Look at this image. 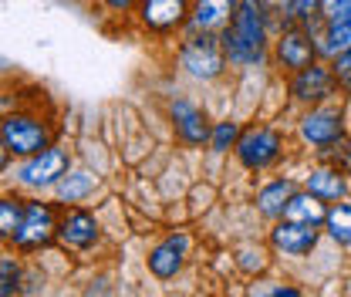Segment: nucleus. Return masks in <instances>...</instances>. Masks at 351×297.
<instances>
[{
	"instance_id": "obj_1",
	"label": "nucleus",
	"mask_w": 351,
	"mask_h": 297,
	"mask_svg": "<svg viewBox=\"0 0 351 297\" xmlns=\"http://www.w3.org/2000/svg\"><path fill=\"white\" fill-rule=\"evenodd\" d=\"M223 51L230 58V64H257L263 58V14L261 0H240L230 31L223 38Z\"/></svg>"
},
{
	"instance_id": "obj_2",
	"label": "nucleus",
	"mask_w": 351,
	"mask_h": 297,
	"mask_svg": "<svg viewBox=\"0 0 351 297\" xmlns=\"http://www.w3.org/2000/svg\"><path fill=\"white\" fill-rule=\"evenodd\" d=\"M0 135L14 156H34L47 149V128L31 115H7L0 122Z\"/></svg>"
},
{
	"instance_id": "obj_3",
	"label": "nucleus",
	"mask_w": 351,
	"mask_h": 297,
	"mask_svg": "<svg viewBox=\"0 0 351 297\" xmlns=\"http://www.w3.org/2000/svg\"><path fill=\"white\" fill-rule=\"evenodd\" d=\"M51 237H58V223H54V213L44 203H27L24 206V219L14 233V243L21 250H41L51 243Z\"/></svg>"
},
{
	"instance_id": "obj_4",
	"label": "nucleus",
	"mask_w": 351,
	"mask_h": 297,
	"mask_svg": "<svg viewBox=\"0 0 351 297\" xmlns=\"http://www.w3.org/2000/svg\"><path fill=\"white\" fill-rule=\"evenodd\" d=\"M223 54L226 51H219L217 38L210 31H203V34L186 41V47H182V68L193 78H217L223 71Z\"/></svg>"
},
{
	"instance_id": "obj_5",
	"label": "nucleus",
	"mask_w": 351,
	"mask_h": 297,
	"mask_svg": "<svg viewBox=\"0 0 351 297\" xmlns=\"http://www.w3.org/2000/svg\"><path fill=\"white\" fill-rule=\"evenodd\" d=\"M280 156V135L274 128H250L237 139V159L247 169H263Z\"/></svg>"
},
{
	"instance_id": "obj_6",
	"label": "nucleus",
	"mask_w": 351,
	"mask_h": 297,
	"mask_svg": "<svg viewBox=\"0 0 351 297\" xmlns=\"http://www.w3.org/2000/svg\"><path fill=\"white\" fill-rule=\"evenodd\" d=\"M64 172H68V152L47 145L41 152H34L31 163L21 169V182H27V186H51V182H58Z\"/></svg>"
},
{
	"instance_id": "obj_7",
	"label": "nucleus",
	"mask_w": 351,
	"mask_h": 297,
	"mask_svg": "<svg viewBox=\"0 0 351 297\" xmlns=\"http://www.w3.org/2000/svg\"><path fill=\"white\" fill-rule=\"evenodd\" d=\"M270 240H274V247H277L280 254L304 257V254H311V247L317 243V226L298 223V219H287V216H284V223L274 226Z\"/></svg>"
},
{
	"instance_id": "obj_8",
	"label": "nucleus",
	"mask_w": 351,
	"mask_h": 297,
	"mask_svg": "<svg viewBox=\"0 0 351 297\" xmlns=\"http://www.w3.org/2000/svg\"><path fill=\"white\" fill-rule=\"evenodd\" d=\"M301 135H304V142L321 145V149H324V145H335V142L341 139V112H335V108H317V112L304 115Z\"/></svg>"
},
{
	"instance_id": "obj_9",
	"label": "nucleus",
	"mask_w": 351,
	"mask_h": 297,
	"mask_svg": "<svg viewBox=\"0 0 351 297\" xmlns=\"http://www.w3.org/2000/svg\"><path fill=\"white\" fill-rule=\"evenodd\" d=\"M335 85H338L335 71H328L321 64H307L294 78V98H301V102H321V98L335 95Z\"/></svg>"
},
{
	"instance_id": "obj_10",
	"label": "nucleus",
	"mask_w": 351,
	"mask_h": 297,
	"mask_svg": "<svg viewBox=\"0 0 351 297\" xmlns=\"http://www.w3.org/2000/svg\"><path fill=\"white\" fill-rule=\"evenodd\" d=\"M58 237H61V243L85 250V247L95 243V237H98V223H95V216H91V213L71 210L61 223H58Z\"/></svg>"
},
{
	"instance_id": "obj_11",
	"label": "nucleus",
	"mask_w": 351,
	"mask_h": 297,
	"mask_svg": "<svg viewBox=\"0 0 351 297\" xmlns=\"http://www.w3.org/2000/svg\"><path fill=\"white\" fill-rule=\"evenodd\" d=\"M186 250H189V237L186 233H176V237H169L166 243H159L152 254H149V267H152V274L156 277H176V270L182 267V257H186Z\"/></svg>"
},
{
	"instance_id": "obj_12",
	"label": "nucleus",
	"mask_w": 351,
	"mask_h": 297,
	"mask_svg": "<svg viewBox=\"0 0 351 297\" xmlns=\"http://www.w3.org/2000/svg\"><path fill=\"white\" fill-rule=\"evenodd\" d=\"M173 126L179 132V139L182 142H189V145H199V142H206V122H203V112L196 108V105H189L186 98H179L173 102Z\"/></svg>"
},
{
	"instance_id": "obj_13",
	"label": "nucleus",
	"mask_w": 351,
	"mask_h": 297,
	"mask_svg": "<svg viewBox=\"0 0 351 297\" xmlns=\"http://www.w3.org/2000/svg\"><path fill=\"white\" fill-rule=\"evenodd\" d=\"M240 0H199L193 10V27L196 31H217L223 24L233 21Z\"/></svg>"
},
{
	"instance_id": "obj_14",
	"label": "nucleus",
	"mask_w": 351,
	"mask_h": 297,
	"mask_svg": "<svg viewBox=\"0 0 351 297\" xmlns=\"http://www.w3.org/2000/svg\"><path fill=\"white\" fill-rule=\"evenodd\" d=\"M186 17V0H142V21L156 31H166Z\"/></svg>"
},
{
	"instance_id": "obj_15",
	"label": "nucleus",
	"mask_w": 351,
	"mask_h": 297,
	"mask_svg": "<svg viewBox=\"0 0 351 297\" xmlns=\"http://www.w3.org/2000/svg\"><path fill=\"white\" fill-rule=\"evenodd\" d=\"M277 58H280V64L284 68H294V71H301L307 68L311 61H314V47L307 41L304 34H298V31H287L280 44H277Z\"/></svg>"
},
{
	"instance_id": "obj_16",
	"label": "nucleus",
	"mask_w": 351,
	"mask_h": 297,
	"mask_svg": "<svg viewBox=\"0 0 351 297\" xmlns=\"http://www.w3.org/2000/svg\"><path fill=\"white\" fill-rule=\"evenodd\" d=\"M291 196H294V182L291 179H277V182H270V186H263L261 196H257V210L263 216H284L287 210V203H291Z\"/></svg>"
},
{
	"instance_id": "obj_17",
	"label": "nucleus",
	"mask_w": 351,
	"mask_h": 297,
	"mask_svg": "<svg viewBox=\"0 0 351 297\" xmlns=\"http://www.w3.org/2000/svg\"><path fill=\"white\" fill-rule=\"evenodd\" d=\"M307 193H314L317 200H338V196H345V179H341V172L317 169L307 176Z\"/></svg>"
},
{
	"instance_id": "obj_18",
	"label": "nucleus",
	"mask_w": 351,
	"mask_h": 297,
	"mask_svg": "<svg viewBox=\"0 0 351 297\" xmlns=\"http://www.w3.org/2000/svg\"><path fill=\"white\" fill-rule=\"evenodd\" d=\"M324 206L317 203V196L314 193H307V196H291V203H287V210H284V216L287 219H298V223H311V226H317L321 219H324Z\"/></svg>"
},
{
	"instance_id": "obj_19",
	"label": "nucleus",
	"mask_w": 351,
	"mask_h": 297,
	"mask_svg": "<svg viewBox=\"0 0 351 297\" xmlns=\"http://www.w3.org/2000/svg\"><path fill=\"white\" fill-rule=\"evenodd\" d=\"M95 189V176L91 172H64L61 179H58V196L64 200V203H78V200H85L88 193Z\"/></svg>"
},
{
	"instance_id": "obj_20",
	"label": "nucleus",
	"mask_w": 351,
	"mask_h": 297,
	"mask_svg": "<svg viewBox=\"0 0 351 297\" xmlns=\"http://www.w3.org/2000/svg\"><path fill=\"white\" fill-rule=\"evenodd\" d=\"M321 51L324 54H341V51H351V17H338L328 24L324 31V41H321Z\"/></svg>"
},
{
	"instance_id": "obj_21",
	"label": "nucleus",
	"mask_w": 351,
	"mask_h": 297,
	"mask_svg": "<svg viewBox=\"0 0 351 297\" xmlns=\"http://www.w3.org/2000/svg\"><path fill=\"white\" fill-rule=\"evenodd\" d=\"M324 223H328V233H331L338 243L351 247V203L331 206V210L324 213Z\"/></svg>"
},
{
	"instance_id": "obj_22",
	"label": "nucleus",
	"mask_w": 351,
	"mask_h": 297,
	"mask_svg": "<svg viewBox=\"0 0 351 297\" xmlns=\"http://www.w3.org/2000/svg\"><path fill=\"white\" fill-rule=\"evenodd\" d=\"M24 206L27 203H21V200H0V237L3 240H14V233L24 219Z\"/></svg>"
},
{
	"instance_id": "obj_23",
	"label": "nucleus",
	"mask_w": 351,
	"mask_h": 297,
	"mask_svg": "<svg viewBox=\"0 0 351 297\" xmlns=\"http://www.w3.org/2000/svg\"><path fill=\"white\" fill-rule=\"evenodd\" d=\"M17 284H21V267H17L14 257H3V260H0V297L14 294Z\"/></svg>"
},
{
	"instance_id": "obj_24",
	"label": "nucleus",
	"mask_w": 351,
	"mask_h": 297,
	"mask_svg": "<svg viewBox=\"0 0 351 297\" xmlns=\"http://www.w3.org/2000/svg\"><path fill=\"white\" fill-rule=\"evenodd\" d=\"M233 142H237V126H233V122H219L217 132H213V149H217V152H226Z\"/></svg>"
},
{
	"instance_id": "obj_25",
	"label": "nucleus",
	"mask_w": 351,
	"mask_h": 297,
	"mask_svg": "<svg viewBox=\"0 0 351 297\" xmlns=\"http://www.w3.org/2000/svg\"><path fill=\"white\" fill-rule=\"evenodd\" d=\"M321 10L328 21H338V17H351V0H321Z\"/></svg>"
},
{
	"instance_id": "obj_26",
	"label": "nucleus",
	"mask_w": 351,
	"mask_h": 297,
	"mask_svg": "<svg viewBox=\"0 0 351 297\" xmlns=\"http://www.w3.org/2000/svg\"><path fill=\"white\" fill-rule=\"evenodd\" d=\"M335 78L338 85H345L351 91V51H341L338 54V64H335Z\"/></svg>"
},
{
	"instance_id": "obj_27",
	"label": "nucleus",
	"mask_w": 351,
	"mask_h": 297,
	"mask_svg": "<svg viewBox=\"0 0 351 297\" xmlns=\"http://www.w3.org/2000/svg\"><path fill=\"white\" fill-rule=\"evenodd\" d=\"M321 0H291V17L294 21H304V17H311V10L317 7Z\"/></svg>"
},
{
	"instance_id": "obj_28",
	"label": "nucleus",
	"mask_w": 351,
	"mask_h": 297,
	"mask_svg": "<svg viewBox=\"0 0 351 297\" xmlns=\"http://www.w3.org/2000/svg\"><path fill=\"white\" fill-rule=\"evenodd\" d=\"M7 159H10V149H7V142H3V135H0V169L7 166Z\"/></svg>"
},
{
	"instance_id": "obj_29",
	"label": "nucleus",
	"mask_w": 351,
	"mask_h": 297,
	"mask_svg": "<svg viewBox=\"0 0 351 297\" xmlns=\"http://www.w3.org/2000/svg\"><path fill=\"white\" fill-rule=\"evenodd\" d=\"M105 3H108L112 10H129V3H132V0H105Z\"/></svg>"
},
{
	"instance_id": "obj_30",
	"label": "nucleus",
	"mask_w": 351,
	"mask_h": 297,
	"mask_svg": "<svg viewBox=\"0 0 351 297\" xmlns=\"http://www.w3.org/2000/svg\"><path fill=\"white\" fill-rule=\"evenodd\" d=\"M274 3H291V0H274Z\"/></svg>"
}]
</instances>
